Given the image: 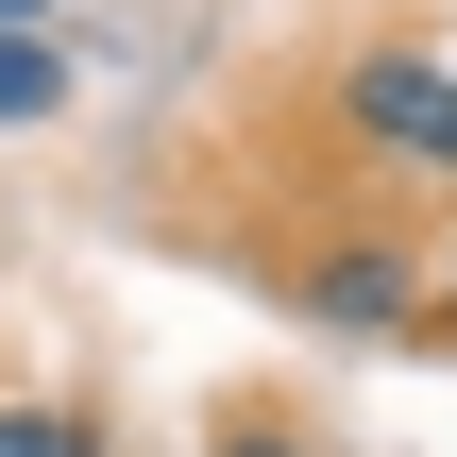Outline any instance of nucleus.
<instances>
[{"label":"nucleus","instance_id":"obj_1","mask_svg":"<svg viewBox=\"0 0 457 457\" xmlns=\"http://www.w3.org/2000/svg\"><path fill=\"white\" fill-rule=\"evenodd\" d=\"M339 136H356L390 187H457V51H424V34L356 51V68H339Z\"/></svg>","mask_w":457,"mask_h":457},{"label":"nucleus","instance_id":"obj_3","mask_svg":"<svg viewBox=\"0 0 457 457\" xmlns=\"http://www.w3.org/2000/svg\"><path fill=\"white\" fill-rule=\"evenodd\" d=\"M68 102H85V68L51 51V17H0V136H51Z\"/></svg>","mask_w":457,"mask_h":457},{"label":"nucleus","instance_id":"obj_2","mask_svg":"<svg viewBox=\"0 0 457 457\" xmlns=\"http://www.w3.org/2000/svg\"><path fill=\"white\" fill-rule=\"evenodd\" d=\"M288 305H305L322 339H424V254H407V237H322Z\"/></svg>","mask_w":457,"mask_h":457},{"label":"nucleus","instance_id":"obj_4","mask_svg":"<svg viewBox=\"0 0 457 457\" xmlns=\"http://www.w3.org/2000/svg\"><path fill=\"white\" fill-rule=\"evenodd\" d=\"M0 457H119V441H102V407H51V390H17V407H0Z\"/></svg>","mask_w":457,"mask_h":457},{"label":"nucleus","instance_id":"obj_5","mask_svg":"<svg viewBox=\"0 0 457 457\" xmlns=\"http://www.w3.org/2000/svg\"><path fill=\"white\" fill-rule=\"evenodd\" d=\"M204 457H322V424H288L271 390H237V407L204 424Z\"/></svg>","mask_w":457,"mask_h":457}]
</instances>
